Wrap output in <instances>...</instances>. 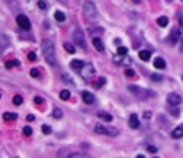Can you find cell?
Masks as SVG:
<instances>
[{"instance_id": "1", "label": "cell", "mask_w": 183, "mask_h": 158, "mask_svg": "<svg viewBox=\"0 0 183 158\" xmlns=\"http://www.w3.org/2000/svg\"><path fill=\"white\" fill-rule=\"evenodd\" d=\"M41 48H43V55H45V60L48 62V64H55V44L52 39H43L41 43Z\"/></svg>"}, {"instance_id": "2", "label": "cell", "mask_w": 183, "mask_h": 158, "mask_svg": "<svg viewBox=\"0 0 183 158\" xmlns=\"http://www.w3.org/2000/svg\"><path fill=\"white\" fill-rule=\"evenodd\" d=\"M84 16L89 20V22H96L98 20V11H96V6L92 4L91 0H87L84 4Z\"/></svg>"}, {"instance_id": "3", "label": "cell", "mask_w": 183, "mask_h": 158, "mask_svg": "<svg viewBox=\"0 0 183 158\" xmlns=\"http://www.w3.org/2000/svg\"><path fill=\"white\" fill-rule=\"evenodd\" d=\"M73 43L77 44V46H80V48H87V46H85V37H84V32H82V30L78 29H75L73 30Z\"/></svg>"}, {"instance_id": "4", "label": "cell", "mask_w": 183, "mask_h": 158, "mask_svg": "<svg viewBox=\"0 0 183 158\" xmlns=\"http://www.w3.org/2000/svg\"><path fill=\"white\" fill-rule=\"evenodd\" d=\"M96 133H101V135H110V137H116L117 135V130L116 128H107L103 124H96Z\"/></svg>"}, {"instance_id": "5", "label": "cell", "mask_w": 183, "mask_h": 158, "mask_svg": "<svg viewBox=\"0 0 183 158\" xmlns=\"http://www.w3.org/2000/svg\"><path fill=\"white\" fill-rule=\"evenodd\" d=\"M16 23L20 25L21 30H30V20L25 15H18L16 16Z\"/></svg>"}, {"instance_id": "6", "label": "cell", "mask_w": 183, "mask_h": 158, "mask_svg": "<svg viewBox=\"0 0 183 158\" xmlns=\"http://www.w3.org/2000/svg\"><path fill=\"white\" fill-rule=\"evenodd\" d=\"M128 89H130V93H134L135 96H139V98H151V96H153V93H148V91H142L141 87H137V85H130Z\"/></svg>"}, {"instance_id": "7", "label": "cell", "mask_w": 183, "mask_h": 158, "mask_svg": "<svg viewBox=\"0 0 183 158\" xmlns=\"http://www.w3.org/2000/svg\"><path fill=\"white\" fill-rule=\"evenodd\" d=\"M80 75H82L85 80H87V78H92V77H94V66H92L91 62H85V66L82 68Z\"/></svg>"}, {"instance_id": "8", "label": "cell", "mask_w": 183, "mask_h": 158, "mask_svg": "<svg viewBox=\"0 0 183 158\" xmlns=\"http://www.w3.org/2000/svg\"><path fill=\"white\" fill-rule=\"evenodd\" d=\"M167 103H169L171 107H178V105L181 103V96H180V94H176V93L167 94Z\"/></svg>"}, {"instance_id": "9", "label": "cell", "mask_w": 183, "mask_h": 158, "mask_svg": "<svg viewBox=\"0 0 183 158\" xmlns=\"http://www.w3.org/2000/svg\"><path fill=\"white\" fill-rule=\"evenodd\" d=\"M82 100H84L87 105H94V103H96L94 94H92V93H87V91H84V93H82Z\"/></svg>"}, {"instance_id": "10", "label": "cell", "mask_w": 183, "mask_h": 158, "mask_svg": "<svg viewBox=\"0 0 183 158\" xmlns=\"http://www.w3.org/2000/svg\"><path fill=\"white\" fill-rule=\"evenodd\" d=\"M128 124H130V128L137 130L139 126H141V123H139V117H137L135 114H132V115H130V119H128Z\"/></svg>"}, {"instance_id": "11", "label": "cell", "mask_w": 183, "mask_h": 158, "mask_svg": "<svg viewBox=\"0 0 183 158\" xmlns=\"http://www.w3.org/2000/svg\"><path fill=\"white\" fill-rule=\"evenodd\" d=\"M171 135H172V139H181V137H183V124L172 130V131H171Z\"/></svg>"}, {"instance_id": "12", "label": "cell", "mask_w": 183, "mask_h": 158, "mask_svg": "<svg viewBox=\"0 0 183 158\" xmlns=\"http://www.w3.org/2000/svg\"><path fill=\"white\" fill-rule=\"evenodd\" d=\"M85 66V60H71V68L73 69H78V71H82V68Z\"/></svg>"}, {"instance_id": "13", "label": "cell", "mask_w": 183, "mask_h": 158, "mask_svg": "<svg viewBox=\"0 0 183 158\" xmlns=\"http://www.w3.org/2000/svg\"><path fill=\"white\" fill-rule=\"evenodd\" d=\"M153 64H155L156 69H164V68H165V60H164L162 57H156L155 60H153Z\"/></svg>"}, {"instance_id": "14", "label": "cell", "mask_w": 183, "mask_h": 158, "mask_svg": "<svg viewBox=\"0 0 183 158\" xmlns=\"http://www.w3.org/2000/svg\"><path fill=\"white\" fill-rule=\"evenodd\" d=\"M178 37H180V30H172V34L169 36V39H167V43L174 44V43L178 41Z\"/></svg>"}, {"instance_id": "15", "label": "cell", "mask_w": 183, "mask_h": 158, "mask_svg": "<svg viewBox=\"0 0 183 158\" xmlns=\"http://www.w3.org/2000/svg\"><path fill=\"white\" fill-rule=\"evenodd\" d=\"M92 44H94V48L98 52H103V43H101L100 37H94V39H92Z\"/></svg>"}, {"instance_id": "16", "label": "cell", "mask_w": 183, "mask_h": 158, "mask_svg": "<svg viewBox=\"0 0 183 158\" xmlns=\"http://www.w3.org/2000/svg\"><path fill=\"white\" fill-rule=\"evenodd\" d=\"M98 117L101 119V121H105V123H110V121H112V115L109 114V112H100Z\"/></svg>"}, {"instance_id": "17", "label": "cell", "mask_w": 183, "mask_h": 158, "mask_svg": "<svg viewBox=\"0 0 183 158\" xmlns=\"http://www.w3.org/2000/svg\"><path fill=\"white\" fill-rule=\"evenodd\" d=\"M53 18H55L59 23H62V22H66V15H64L62 11H55V15H53Z\"/></svg>"}, {"instance_id": "18", "label": "cell", "mask_w": 183, "mask_h": 158, "mask_svg": "<svg viewBox=\"0 0 183 158\" xmlns=\"http://www.w3.org/2000/svg\"><path fill=\"white\" fill-rule=\"evenodd\" d=\"M156 23H158V27H167V25H169V18H167V16H160V18L156 20Z\"/></svg>"}, {"instance_id": "19", "label": "cell", "mask_w": 183, "mask_h": 158, "mask_svg": "<svg viewBox=\"0 0 183 158\" xmlns=\"http://www.w3.org/2000/svg\"><path fill=\"white\" fill-rule=\"evenodd\" d=\"M139 57H141V60H149L151 52H149V50H141V52H139Z\"/></svg>"}, {"instance_id": "20", "label": "cell", "mask_w": 183, "mask_h": 158, "mask_svg": "<svg viewBox=\"0 0 183 158\" xmlns=\"http://www.w3.org/2000/svg\"><path fill=\"white\" fill-rule=\"evenodd\" d=\"M16 117H18V115H16V114H13V112H6V114H4V119H6L7 123L16 121Z\"/></svg>"}, {"instance_id": "21", "label": "cell", "mask_w": 183, "mask_h": 158, "mask_svg": "<svg viewBox=\"0 0 183 158\" xmlns=\"http://www.w3.org/2000/svg\"><path fill=\"white\" fill-rule=\"evenodd\" d=\"M14 66H16V68L20 66V62H18V60H14V59H9V60L6 62V68H7V69H11V68H14Z\"/></svg>"}, {"instance_id": "22", "label": "cell", "mask_w": 183, "mask_h": 158, "mask_svg": "<svg viewBox=\"0 0 183 158\" xmlns=\"http://www.w3.org/2000/svg\"><path fill=\"white\" fill-rule=\"evenodd\" d=\"M64 50L68 52V53H75V46L71 43H64Z\"/></svg>"}, {"instance_id": "23", "label": "cell", "mask_w": 183, "mask_h": 158, "mask_svg": "<svg viewBox=\"0 0 183 158\" xmlns=\"http://www.w3.org/2000/svg\"><path fill=\"white\" fill-rule=\"evenodd\" d=\"M21 103H23V98H21L20 94H16L13 98V105H21Z\"/></svg>"}, {"instance_id": "24", "label": "cell", "mask_w": 183, "mask_h": 158, "mask_svg": "<svg viewBox=\"0 0 183 158\" xmlns=\"http://www.w3.org/2000/svg\"><path fill=\"white\" fill-rule=\"evenodd\" d=\"M70 91H66V89H64V91H61V100H70Z\"/></svg>"}, {"instance_id": "25", "label": "cell", "mask_w": 183, "mask_h": 158, "mask_svg": "<svg viewBox=\"0 0 183 158\" xmlns=\"http://www.w3.org/2000/svg\"><path fill=\"white\" fill-rule=\"evenodd\" d=\"M53 117H55V119H61V117H62V110H61V108H53Z\"/></svg>"}, {"instance_id": "26", "label": "cell", "mask_w": 183, "mask_h": 158, "mask_svg": "<svg viewBox=\"0 0 183 158\" xmlns=\"http://www.w3.org/2000/svg\"><path fill=\"white\" fill-rule=\"evenodd\" d=\"M30 77H32V78H39V77H41L39 69H30Z\"/></svg>"}, {"instance_id": "27", "label": "cell", "mask_w": 183, "mask_h": 158, "mask_svg": "<svg viewBox=\"0 0 183 158\" xmlns=\"http://www.w3.org/2000/svg\"><path fill=\"white\" fill-rule=\"evenodd\" d=\"M43 133H45V135H50V133H52V128H50L48 124H43Z\"/></svg>"}, {"instance_id": "28", "label": "cell", "mask_w": 183, "mask_h": 158, "mask_svg": "<svg viewBox=\"0 0 183 158\" xmlns=\"http://www.w3.org/2000/svg\"><path fill=\"white\" fill-rule=\"evenodd\" d=\"M125 75H126L128 78H134V77H137V75H135V71H134V69H130V68L125 71Z\"/></svg>"}, {"instance_id": "29", "label": "cell", "mask_w": 183, "mask_h": 158, "mask_svg": "<svg viewBox=\"0 0 183 158\" xmlns=\"http://www.w3.org/2000/svg\"><path fill=\"white\" fill-rule=\"evenodd\" d=\"M117 52H119V55L123 57V55H126V53H128V48H126V46H119V48H117Z\"/></svg>"}, {"instance_id": "30", "label": "cell", "mask_w": 183, "mask_h": 158, "mask_svg": "<svg viewBox=\"0 0 183 158\" xmlns=\"http://www.w3.org/2000/svg\"><path fill=\"white\" fill-rule=\"evenodd\" d=\"M70 158H87V155H84V153H73V155H70Z\"/></svg>"}, {"instance_id": "31", "label": "cell", "mask_w": 183, "mask_h": 158, "mask_svg": "<svg viewBox=\"0 0 183 158\" xmlns=\"http://www.w3.org/2000/svg\"><path fill=\"white\" fill-rule=\"evenodd\" d=\"M23 135H25V137L32 135V128H30V126H25V128H23Z\"/></svg>"}, {"instance_id": "32", "label": "cell", "mask_w": 183, "mask_h": 158, "mask_svg": "<svg viewBox=\"0 0 183 158\" xmlns=\"http://www.w3.org/2000/svg\"><path fill=\"white\" fill-rule=\"evenodd\" d=\"M37 7H39V9H46V7H48V4H46L45 0H39V2H37Z\"/></svg>"}, {"instance_id": "33", "label": "cell", "mask_w": 183, "mask_h": 158, "mask_svg": "<svg viewBox=\"0 0 183 158\" xmlns=\"http://www.w3.org/2000/svg\"><path fill=\"white\" fill-rule=\"evenodd\" d=\"M34 103L37 105V107H41V105L45 103V101H43V98H39V96H36V98H34Z\"/></svg>"}, {"instance_id": "34", "label": "cell", "mask_w": 183, "mask_h": 158, "mask_svg": "<svg viewBox=\"0 0 183 158\" xmlns=\"http://www.w3.org/2000/svg\"><path fill=\"white\" fill-rule=\"evenodd\" d=\"M125 60H126V59H123L121 55H119V57H114V62H116V64H123Z\"/></svg>"}, {"instance_id": "35", "label": "cell", "mask_w": 183, "mask_h": 158, "mask_svg": "<svg viewBox=\"0 0 183 158\" xmlns=\"http://www.w3.org/2000/svg\"><path fill=\"white\" fill-rule=\"evenodd\" d=\"M27 57H28V60H36V57H37V55H36L34 52H28V55H27Z\"/></svg>"}, {"instance_id": "36", "label": "cell", "mask_w": 183, "mask_h": 158, "mask_svg": "<svg viewBox=\"0 0 183 158\" xmlns=\"http://www.w3.org/2000/svg\"><path fill=\"white\" fill-rule=\"evenodd\" d=\"M105 82H107V80L103 78V77H101V78H98V80H96V85H103Z\"/></svg>"}, {"instance_id": "37", "label": "cell", "mask_w": 183, "mask_h": 158, "mask_svg": "<svg viewBox=\"0 0 183 158\" xmlns=\"http://www.w3.org/2000/svg\"><path fill=\"white\" fill-rule=\"evenodd\" d=\"M148 151H149V153H155L156 148H155V146H148Z\"/></svg>"}, {"instance_id": "38", "label": "cell", "mask_w": 183, "mask_h": 158, "mask_svg": "<svg viewBox=\"0 0 183 158\" xmlns=\"http://www.w3.org/2000/svg\"><path fill=\"white\" fill-rule=\"evenodd\" d=\"M34 119H36V117H34L32 114H28V115H27V121H34Z\"/></svg>"}, {"instance_id": "39", "label": "cell", "mask_w": 183, "mask_h": 158, "mask_svg": "<svg viewBox=\"0 0 183 158\" xmlns=\"http://www.w3.org/2000/svg\"><path fill=\"white\" fill-rule=\"evenodd\" d=\"M137 158H144V155H139V156H137Z\"/></svg>"}, {"instance_id": "40", "label": "cell", "mask_w": 183, "mask_h": 158, "mask_svg": "<svg viewBox=\"0 0 183 158\" xmlns=\"http://www.w3.org/2000/svg\"><path fill=\"white\" fill-rule=\"evenodd\" d=\"M134 2H135V4H139V2H141V0H134Z\"/></svg>"}, {"instance_id": "41", "label": "cell", "mask_w": 183, "mask_h": 158, "mask_svg": "<svg viewBox=\"0 0 183 158\" xmlns=\"http://www.w3.org/2000/svg\"><path fill=\"white\" fill-rule=\"evenodd\" d=\"M61 2H64V4H66V2H68V0H61Z\"/></svg>"}]
</instances>
